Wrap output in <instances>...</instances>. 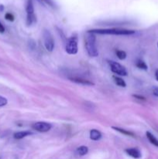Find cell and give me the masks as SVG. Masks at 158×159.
I'll use <instances>...</instances> for the list:
<instances>
[{
    "mask_svg": "<svg viewBox=\"0 0 158 159\" xmlns=\"http://www.w3.org/2000/svg\"><path fill=\"white\" fill-rule=\"evenodd\" d=\"M26 16H31L34 15V6L32 0H27L26 6Z\"/></svg>",
    "mask_w": 158,
    "mask_h": 159,
    "instance_id": "obj_11",
    "label": "cell"
},
{
    "mask_svg": "<svg viewBox=\"0 0 158 159\" xmlns=\"http://www.w3.org/2000/svg\"><path fill=\"white\" fill-rule=\"evenodd\" d=\"M85 48L90 57H97L99 56L97 45H96L95 34L87 32L86 38H85Z\"/></svg>",
    "mask_w": 158,
    "mask_h": 159,
    "instance_id": "obj_2",
    "label": "cell"
},
{
    "mask_svg": "<svg viewBox=\"0 0 158 159\" xmlns=\"http://www.w3.org/2000/svg\"><path fill=\"white\" fill-rule=\"evenodd\" d=\"M40 1L43 2H44V3H46V4H48L49 6H53V7L54 6V2H53L52 0H40Z\"/></svg>",
    "mask_w": 158,
    "mask_h": 159,
    "instance_id": "obj_20",
    "label": "cell"
},
{
    "mask_svg": "<svg viewBox=\"0 0 158 159\" xmlns=\"http://www.w3.org/2000/svg\"><path fill=\"white\" fill-rule=\"evenodd\" d=\"M113 79H114V82L118 86L122 87V88H125L126 87V83H125V81L120 77H118V76H113Z\"/></svg>",
    "mask_w": 158,
    "mask_h": 159,
    "instance_id": "obj_15",
    "label": "cell"
},
{
    "mask_svg": "<svg viewBox=\"0 0 158 159\" xmlns=\"http://www.w3.org/2000/svg\"><path fill=\"white\" fill-rule=\"evenodd\" d=\"M116 56L119 60H125L126 58V53L124 51L118 50V51H116Z\"/></svg>",
    "mask_w": 158,
    "mask_h": 159,
    "instance_id": "obj_17",
    "label": "cell"
},
{
    "mask_svg": "<svg viewBox=\"0 0 158 159\" xmlns=\"http://www.w3.org/2000/svg\"><path fill=\"white\" fill-rule=\"evenodd\" d=\"M5 32V27L4 26L2 25V23H1V21H0V33L1 34H2V33Z\"/></svg>",
    "mask_w": 158,
    "mask_h": 159,
    "instance_id": "obj_23",
    "label": "cell"
},
{
    "mask_svg": "<svg viewBox=\"0 0 158 159\" xmlns=\"http://www.w3.org/2000/svg\"><path fill=\"white\" fill-rule=\"evenodd\" d=\"M125 152L129 155V156L132 157L133 158H140L142 157V154H141L140 151L138 148H127L125 150Z\"/></svg>",
    "mask_w": 158,
    "mask_h": 159,
    "instance_id": "obj_7",
    "label": "cell"
},
{
    "mask_svg": "<svg viewBox=\"0 0 158 159\" xmlns=\"http://www.w3.org/2000/svg\"><path fill=\"white\" fill-rule=\"evenodd\" d=\"M146 135H147V138L148 139V141L151 143L153 145L156 146V147L158 148V139L152 133H150V131H147L146 133Z\"/></svg>",
    "mask_w": 158,
    "mask_h": 159,
    "instance_id": "obj_12",
    "label": "cell"
},
{
    "mask_svg": "<svg viewBox=\"0 0 158 159\" xmlns=\"http://www.w3.org/2000/svg\"><path fill=\"white\" fill-rule=\"evenodd\" d=\"M88 148L86 146H80L79 148H77V150H76V154L79 156H85L88 154Z\"/></svg>",
    "mask_w": 158,
    "mask_h": 159,
    "instance_id": "obj_13",
    "label": "cell"
},
{
    "mask_svg": "<svg viewBox=\"0 0 158 159\" xmlns=\"http://www.w3.org/2000/svg\"><path fill=\"white\" fill-rule=\"evenodd\" d=\"M133 96L136 99H139V100H143V101H146V98L143 97L142 96H139V95H133Z\"/></svg>",
    "mask_w": 158,
    "mask_h": 159,
    "instance_id": "obj_21",
    "label": "cell"
},
{
    "mask_svg": "<svg viewBox=\"0 0 158 159\" xmlns=\"http://www.w3.org/2000/svg\"><path fill=\"white\" fill-rule=\"evenodd\" d=\"M32 128L40 133H45V132H48L52 128V125L49 123L40 121V122L34 123L32 125Z\"/></svg>",
    "mask_w": 158,
    "mask_h": 159,
    "instance_id": "obj_6",
    "label": "cell"
},
{
    "mask_svg": "<svg viewBox=\"0 0 158 159\" xmlns=\"http://www.w3.org/2000/svg\"><path fill=\"white\" fill-rule=\"evenodd\" d=\"M3 9H4V7H3V6L1 5V6H0V11L2 12V11H3Z\"/></svg>",
    "mask_w": 158,
    "mask_h": 159,
    "instance_id": "obj_25",
    "label": "cell"
},
{
    "mask_svg": "<svg viewBox=\"0 0 158 159\" xmlns=\"http://www.w3.org/2000/svg\"><path fill=\"white\" fill-rule=\"evenodd\" d=\"M136 66L138 68H139V69H143V70L148 69V66H147V65L146 64V62L143 61V60H141V59H139V60L136 61Z\"/></svg>",
    "mask_w": 158,
    "mask_h": 159,
    "instance_id": "obj_16",
    "label": "cell"
},
{
    "mask_svg": "<svg viewBox=\"0 0 158 159\" xmlns=\"http://www.w3.org/2000/svg\"><path fill=\"white\" fill-rule=\"evenodd\" d=\"M5 19H6V20H8V21L12 22L14 21V20H15V17H14V16L12 15V13H10V12H7V13H6V15H5Z\"/></svg>",
    "mask_w": 158,
    "mask_h": 159,
    "instance_id": "obj_18",
    "label": "cell"
},
{
    "mask_svg": "<svg viewBox=\"0 0 158 159\" xmlns=\"http://www.w3.org/2000/svg\"><path fill=\"white\" fill-rule=\"evenodd\" d=\"M43 43L46 48V51L52 52L54 49V40L52 34H50L49 30H43Z\"/></svg>",
    "mask_w": 158,
    "mask_h": 159,
    "instance_id": "obj_4",
    "label": "cell"
},
{
    "mask_svg": "<svg viewBox=\"0 0 158 159\" xmlns=\"http://www.w3.org/2000/svg\"><path fill=\"white\" fill-rule=\"evenodd\" d=\"M8 103V100L6 97L0 96V107H5Z\"/></svg>",
    "mask_w": 158,
    "mask_h": 159,
    "instance_id": "obj_19",
    "label": "cell"
},
{
    "mask_svg": "<svg viewBox=\"0 0 158 159\" xmlns=\"http://www.w3.org/2000/svg\"><path fill=\"white\" fill-rule=\"evenodd\" d=\"M88 33L94 34H108V35H132L135 34V30L120 28H111V29H94L90 30Z\"/></svg>",
    "mask_w": 158,
    "mask_h": 159,
    "instance_id": "obj_1",
    "label": "cell"
},
{
    "mask_svg": "<svg viewBox=\"0 0 158 159\" xmlns=\"http://www.w3.org/2000/svg\"><path fill=\"white\" fill-rule=\"evenodd\" d=\"M71 82H74L75 83L81 84V85H94V84L92 82H91L90 80H88V79H83V78L81 77H73V78H69Z\"/></svg>",
    "mask_w": 158,
    "mask_h": 159,
    "instance_id": "obj_8",
    "label": "cell"
},
{
    "mask_svg": "<svg viewBox=\"0 0 158 159\" xmlns=\"http://www.w3.org/2000/svg\"><path fill=\"white\" fill-rule=\"evenodd\" d=\"M32 134L33 133L30 131H26V130H25V131H19V132H15V133L14 134L13 138L16 140H20Z\"/></svg>",
    "mask_w": 158,
    "mask_h": 159,
    "instance_id": "obj_9",
    "label": "cell"
},
{
    "mask_svg": "<svg viewBox=\"0 0 158 159\" xmlns=\"http://www.w3.org/2000/svg\"><path fill=\"white\" fill-rule=\"evenodd\" d=\"M65 51L68 54H76L78 51L77 48V38L75 36L69 37L65 44Z\"/></svg>",
    "mask_w": 158,
    "mask_h": 159,
    "instance_id": "obj_3",
    "label": "cell"
},
{
    "mask_svg": "<svg viewBox=\"0 0 158 159\" xmlns=\"http://www.w3.org/2000/svg\"><path fill=\"white\" fill-rule=\"evenodd\" d=\"M109 65L110 68H111V71L113 73L116 75H119L120 76H126L127 75V71L125 69V68L124 66H122V65H120L119 63L116 61H109Z\"/></svg>",
    "mask_w": 158,
    "mask_h": 159,
    "instance_id": "obj_5",
    "label": "cell"
},
{
    "mask_svg": "<svg viewBox=\"0 0 158 159\" xmlns=\"http://www.w3.org/2000/svg\"><path fill=\"white\" fill-rule=\"evenodd\" d=\"M112 129H113V130H116V131L119 132V133L122 134L126 135V136L135 137V134L133 133V132H130V131H129V130H125V129L119 128V127H112Z\"/></svg>",
    "mask_w": 158,
    "mask_h": 159,
    "instance_id": "obj_14",
    "label": "cell"
},
{
    "mask_svg": "<svg viewBox=\"0 0 158 159\" xmlns=\"http://www.w3.org/2000/svg\"><path fill=\"white\" fill-rule=\"evenodd\" d=\"M155 78H156V80L158 82V69L155 71Z\"/></svg>",
    "mask_w": 158,
    "mask_h": 159,
    "instance_id": "obj_24",
    "label": "cell"
},
{
    "mask_svg": "<svg viewBox=\"0 0 158 159\" xmlns=\"http://www.w3.org/2000/svg\"><path fill=\"white\" fill-rule=\"evenodd\" d=\"M157 48H158V42H157Z\"/></svg>",
    "mask_w": 158,
    "mask_h": 159,
    "instance_id": "obj_26",
    "label": "cell"
},
{
    "mask_svg": "<svg viewBox=\"0 0 158 159\" xmlns=\"http://www.w3.org/2000/svg\"><path fill=\"white\" fill-rule=\"evenodd\" d=\"M102 138V134L99 130L93 129L90 131V139L92 141H99Z\"/></svg>",
    "mask_w": 158,
    "mask_h": 159,
    "instance_id": "obj_10",
    "label": "cell"
},
{
    "mask_svg": "<svg viewBox=\"0 0 158 159\" xmlns=\"http://www.w3.org/2000/svg\"><path fill=\"white\" fill-rule=\"evenodd\" d=\"M153 94L156 97H158V87H154L153 89Z\"/></svg>",
    "mask_w": 158,
    "mask_h": 159,
    "instance_id": "obj_22",
    "label": "cell"
}]
</instances>
